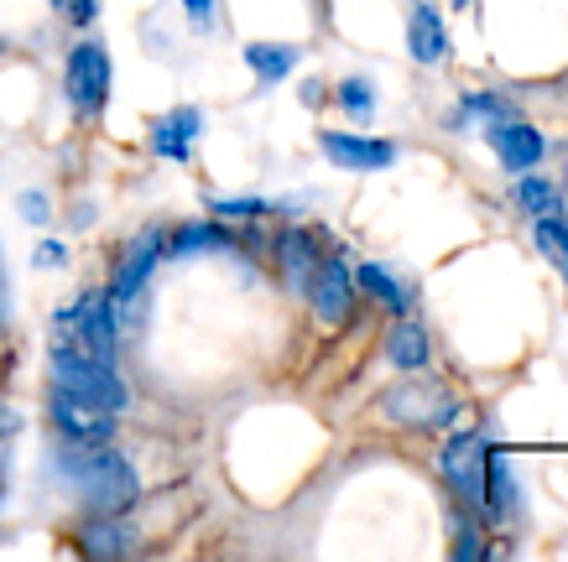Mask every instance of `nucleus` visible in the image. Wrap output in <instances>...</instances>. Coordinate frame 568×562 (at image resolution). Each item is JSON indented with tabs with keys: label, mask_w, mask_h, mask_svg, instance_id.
<instances>
[{
	"label": "nucleus",
	"mask_w": 568,
	"mask_h": 562,
	"mask_svg": "<svg viewBox=\"0 0 568 562\" xmlns=\"http://www.w3.org/2000/svg\"><path fill=\"white\" fill-rule=\"evenodd\" d=\"M58 469L73 479V490H79V500H84L89 511H100V515H125L141 494V479L131 469V459L115 453L110 443H69Z\"/></svg>",
	"instance_id": "nucleus-1"
},
{
	"label": "nucleus",
	"mask_w": 568,
	"mask_h": 562,
	"mask_svg": "<svg viewBox=\"0 0 568 562\" xmlns=\"http://www.w3.org/2000/svg\"><path fill=\"white\" fill-rule=\"evenodd\" d=\"M48 365H52V386H58V391H73V396H84V401H94V407H110V411H121L125 401H131V391H125V380L115 375V365L100 355H84V349H73V344H52Z\"/></svg>",
	"instance_id": "nucleus-2"
},
{
	"label": "nucleus",
	"mask_w": 568,
	"mask_h": 562,
	"mask_svg": "<svg viewBox=\"0 0 568 562\" xmlns=\"http://www.w3.org/2000/svg\"><path fill=\"white\" fill-rule=\"evenodd\" d=\"M115 339H121V318H115L110 292H84L79 303H69L52 318V344H73L84 355L115 359Z\"/></svg>",
	"instance_id": "nucleus-3"
},
{
	"label": "nucleus",
	"mask_w": 568,
	"mask_h": 562,
	"mask_svg": "<svg viewBox=\"0 0 568 562\" xmlns=\"http://www.w3.org/2000/svg\"><path fill=\"white\" fill-rule=\"evenodd\" d=\"M485 453H490V438L485 432H454L438 453V469H444L448 490L465 500L475 515H485Z\"/></svg>",
	"instance_id": "nucleus-4"
},
{
	"label": "nucleus",
	"mask_w": 568,
	"mask_h": 562,
	"mask_svg": "<svg viewBox=\"0 0 568 562\" xmlns=\"http://www.w3.org/2000/svg\"><path fill=\"white\" fill-rule=\"evenodd\" d=\"M63 94L84 120H94L110 100V52L100 42H79L69 52V69H63Z\"/></svg>",
	"instance_id": "nucleus-5"
},
{
	"label": "nucleus",
	"mask_w": 568,
	"mask_h": 562,
	"mask_svg": "<svg viewBox=\"0 0 568 562\" xmlns=\"http://www.w3.org/2000/svg\"><path fill=\"white\" fill-rule=\"evenodd\" d=\"M381 411L402 427H444L459 417V401L438 386V380H407L396 391L381 396Z\"/></svg>",
	"instance_id": "nucleus-6"
},
{
	"label": "nucleus",
	"mask_w": 568,
	"mask_h": 562,
	"mask_svg": "<svg viewBox=\"0 0 568 562\" xmlns=\"http://www.w3.org/2000/svg\"><path fill=\"white\" fill-rule=\"evenodd\" d=\"M48 417L69 443H110L115 438V411L94 407V401H84V396H73V391H58V386H52Z\"/></svg>",
	"instance_id": "nucleus-7"
},
{
	"label": "nucleus",
	"mask_w": 568,
	"mask_h": 562,
	"mask_svg": "<svg viewBox=\"0 0 568 562\" xmlns=\"http://www.w3.org/2000/svg\"><path fill=\"white\" fill-rule=\"evenodd\" d=\"M156 260H162V229L136 235L131 239V251L121 256L115 282H110V303H115V318H121V324H125V313H131V303L141 297V287H146V276H152Z\"/></svg>",
	"instance_id": "nucleus-8"
},
{
	"label": "nucleus",
	"mask_w": 568,
	"mask_h": 562,
	"mask_svg": "<svg viewBox=\"0 0 568 562\" xmlns=\"http://www.w3.org/2000/svg\"><path fill=\"white\" fill-rule=\"evenodd\" d=\"M308 303H313V313H318V324L339 328L349 318V303H355V272H349L339 256L318 260L313 287H308Z\"/></svg>",
	"instance_id": "nucleus-9"
},
{
	"label": "nucleus",
	"mask_w": 568,
	"mask_h": 562,
	"mask_svg": "<svg viewBox=\"0 0 568 562\" xmlns=\"http://www.w3.org/2000/svg\"><path fill=\"white\" fill-rule=\"evenodd\" d=\"M324 156L345 172H381L396 162V141H376V136H349V131H324L318 136Z\"/></svg>",
	"instance_id": "nucleus-10"
},
{
	"label": "nucleus",
	"mask_w": 568,
	"mask_h": 562,
	"mask_svg": "<svg viewBox=\"0 0 568 562\" xmlns=\"http://www.w3.org/2000/svg\"><path fill=\"white\" fill-rule=\"evenodd\" d=\"M490 152L500 156L506 172H532L537 162H542V131L527 125L521 115H506L490 125Z\"/></svg>",
	"instance_id": "nucleus-11"
},
{
	"label": "nucleus",
	"mask_w": 568,
	"mask_h": 562,
	"mask_svg": "<svg viewBox=\"0 0 568 562\" xmlns=\"http://www.w3.org/2000/svg\"><path fill=\"white\" fill-rule=\"evenodd\" d=\"M199 131H204V115H199L193 104H183V110H173V115L152 120V152L168 156V162H189Z\"/></svg>",
	"instance_id": "nucleus-12"
},
{
	"label": "nucleus",
	"mask_w": 568,
	"mask_h": 562,
	"mask_svg": "<svg viewBox=\"0 0 568 562\" xmlns=\"http://www.w3.org/2000/svg\"><path fill=\"white\" fill-rule=\"evenodd\" d=\"M276 260H282V282H287V292L308 297L313 272H318V245H313L303 229H287V235L276 239Z\"/></svg>",
	"instance_id": "nucleus-13"
},
{
	"label": "nucleus",
	"mask_w": 568,
	"mask_h": 562,
	"mask_svg": "<svg viewBox=\"0 0 568 562\" xmlns=\"http://www.w3.org/2000/svg\"><path fill=\"white\" fill-rule=\"evenodd\" d=\"M407 52H413L417 63H444L448 58V27L444 17H438V6H413V21H407Z\"/></svg>",
	"instance_id": "nucleus-14"
},
{
	"label": "nucleus",
	"mask_w": 568,
	"mask_h": 562,
	"mask_svg": "<svg viewBox=\"0 0 568 562\" xmlns=\"http://www.w3.org/2000/svg\"><path fill=\"white\" fill-rule=\"evenodd\" d=\"M79 546H84L89 558H125L131 546H136V531L125 527L121 515H89L84 527H79Z\"/></svg>",
	"instance_id": "nucleus-15"
},
{
	"label": "nucleus",
	"mask_w": 568,
	"mask_h": 562,
	"mask_svg": "<svg viewBox=\"0 0 568 562\" xmlns=\"http://www.w3.org/2000/svg\"><path fill=\"white\" fill-rule=\"evenodd\" d=\"M386 359H392L396 370H428V359H433V339H428V328L413 324V318H402V324L392 328V339H386Z\"/></svg>",
	"instance_id": "nucleus-16"
},
{
	"label": "nucleus",
	"mask_w": 568,
	"mask_h": 562,
	"mask_svg": "<svg viewBox=\"0 0 568 562\" xmlns=\"http://www.w3.org/2000/svg\"><path fill=\"white\" fill-rule=\"evenodd\" d=\"M355 287H361L365 297H376L381 307H392V313H407V307L417 303V292L407 287L396 272H386L381 260H365L361 272H355Z\"/></svg>",
	"instance_id": "nucleus-17"
},
{
	"label": "nucleus",
	"mask_w": 568,
	"mask_h": 562,
	"mask_svg": "<svg viewBox=\"0 0 568 562\" xmlns=\"http://www.w3.org/2000/svg\"><path fill=\"white\" fill-rule=\"evenodd\" d=\"M297 63H303V52L287 48V42H251V48H245V69L256 73L261 84H282V79H293Z\"/></svg>",
	"instance_id": "nucleus-18"
},
{
	"label": "nucleus",
	"mask_w": 568,
	"mask_h": 562,
	"mask_svg": "<svg viewBox=\"0 0 568 562\" xmlns=\"http://www.w3.org/2000/svg\"><path fill=\"white\" fill-rule=\"evenodd\" d=\"M517 505V484H511V463L500 453H485V515L490 521H506Z\"/></svg>",
	"instance_id": "nucleus-19"
},
{
	"label": "nucleus",
	"mask_w": 568,
	"mask_h": 562,
	"mask_svg": "<svg viewBox=\"0 0 568 562\" xmlns=\"http://www.w3.org/2000/svg\"><path fill=\"white\" fill-rule=\"evenodd\" d=\"M220 245H230L220 224H178L168 256H204V251H220Z\"/></svg>",
	"instance_id": "nucleus-20"
},
{
	"label": "nucleus",
	"mask_w": 568,
	"mask_h": 562,
	"mask_svg": "<svg viewBox=\"0 0 568 562\" xmlns=\"http://www.w3.org/2000/svg\"><path fill=\"white\" fill-rule=\"evenodd\" d=\"M511 204L527 208V214H552V208H558V187H552L548 177L517 172V187H511Z\"/></svg>",
	"instance_id": "nucleus-21"
},
{
	"label": "nucleus",
	"mask_w": 568,
	"mask_h": 562,
	"mask_svg": "<svg viewBox=\"0 0 568 562\" xmlns=\"http://www.w3.org/2000/svg\"><path fill=\"white\" fill-rule=\"evenodd\" d=\"M532 239H537V251L564 272V282H568V224L564 219H552V214H537V229H532Z\"/></svg>",
	"instance_id": "nucleus-22"
},
{
	"label": "nucleus",
	"mask_w": 568,
	"mask_h": 562,
	"mask_svg": "<svg viewBox=\"0 0 568 562\" xmlns=\"http://www.w3.org/2000/svg\"><path fill=\"white\" fill-rule=\"evenodd\" d=\"M511 115V104L496 100V94H469L459 110H454V125H469V120H485V125H496V120Z\"/></svg>",
	"instance_id": "nucleus-23"
},
{
	"label": "nucleus",
	"mask_w": 568,
	"mask_h": 562,
	"mask_svg": "<svg viewBox=\"0 0 568 562\" xmlns=\"http://www.w3.org/2000/svg\"><path fill=\"white\" fill-rule=\"evenodd\" d=\"M272 198H209V214L214 219H261V214H272Z\"/></svg>",
	"instance_id": "nucleus-24"
},
{
	"label": "nucleus",
	"mask_w": 568,
	"mask_h": 562,
	"mask_svg": "<svg viewBox=\"0 0 568 562\" xmlns=\"http://www.w3.org/2000/svg\"><path fill=\"white\" fill-rule=\"evenodd\" d=\"M339 104H345L349 115H371V110H376V89H371V79H345V84H339Z\"/></svg>",
	"instance_id": "nucleus-25"
},
{
	"label": "nucleus",
	"mask_w": 568,
	"mask_h": 562,
	"mask_svg": "<svg viewBox=\"0 0 568 562\" xmlns=\"http://www.w3.org/2000/svg\"><path fill=\"white\" fill-rule=\"evenodd\" d=\"M454 537H459V542H454V558H485V542H480V531L469 527L465 515H454Z\"/></svg>",
	"instance_id": "nucleus-26"
},
{
	"label": "nucleus",
	"mask_w": 568,
	"mask_h": 562,
	"mask_svg": "<svg viewBox=\"0 0 568 562\" xmlns=\"http://www.w3.org/2000/svg\"><path fill=\"white\" fill-rule=\"evenodd\" d=\"M52 11H58V17H69L73 27H89V21L100 17V0H52Z\"/></svg>",
	"instance_id": "nucleus-27"
},
{
	"label": "nucleus",
	"mask_w": 568,
	"mask_h": 562,
	"mask_svg": "<svg viewBox=\"0 0 568 562\" xmlns=\"http://www.w3.org/2000/svg\"><path fill=\"white\" fill-rule=\"evenodd\" d=\"M183 11H189V21L199 27V32H209L214 27V17H220V0H178Z\"/></svg>",
	"instance_id": "nucleus-28"
},
{
	"label": "nucleus",
	"mask_w": 568,
	"mask_h": 562,
	"mask_svg": "<svg viewBox=\"0 0 568 562\" xmlns=\"http://www.w3.org/2000/svg\"><path fill=\"white\" fill-rule=\"evenodd\" d=\"M63 260H69V251H63L58 239H42V245H37V256H32V266H42V272H58Z\"/></svg>",
	"instance_id": "nucleus-29"
},
{
	"label": "nucleus",
	"mask_w": 568,
	"mask_h": 562,
	"mask_svg": "<svg viewBox=\"0 0 568 562\" xmlns=\"http://www.w3.org/2000/svg\"><path fill=\"white\" fill-rule=\"evenodd\" d=\"M48 198H42V193H21V219L27 224H48Z\"/></svg>",
	"instance_id": "nucleus-30"
},
{
	"label": "nucleus",
	"mask_w": 568,
	"mask_h": 562,
	"mask_svg": "<svg viewBox=\"0 0 568 562\" xmlns=\"http://www.w3.org/2000/svg\"><path fill=\"white\" fill-rule=\"evenodd\" d=\"M11 427H17V422H11V407H6V401H0V438H6V432H11Z\"/></svg>",
	"instance_id": "nucleus-31"
}]
</instances>
